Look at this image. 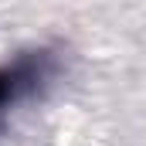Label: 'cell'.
I'll use <instances>...</instances> for the list:
<instances>
[{"instance_id": "obj_1", "label": "cell", "mask_w": 146, "mask_h": 146, "mask_svg": "<svg viewBox=\"0 0 146 146\" xmlns=\"http://www.w3.org/2000/svg\"><path fill=\"white\" fill-rule=\"evenodd\" d=\"M37 78H41V65H34V61H24L17 68H3L0 72V109L7 102H14L21 92H27Z\"/></svg>"}]
</instances>
